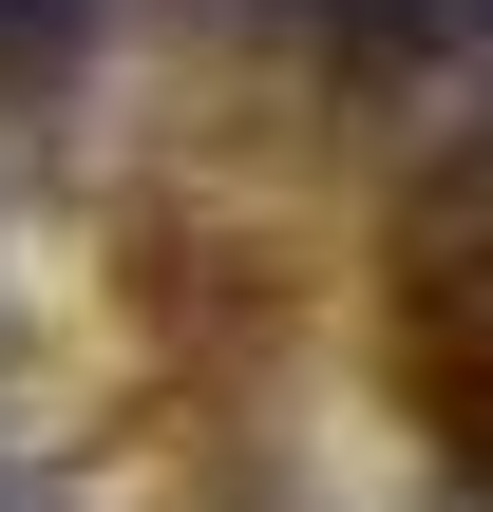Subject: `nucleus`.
Listing matches in <instances>:
<instances>
[{
	"instance_id": "f257e3e1",
	"label": "nucleus",
	"mask_w": 493,
	"mask_h": 512,
	"mask_svg": "<svg viewBox=\"0 0 493 512\" xmlns=\"http://www.w3.org/2000/svg\"><path fill=\"white\" fill-rule=\"evenodd\" d=\"M0 512H493V0H0Z\"/></svg>"
}]
</instances>
